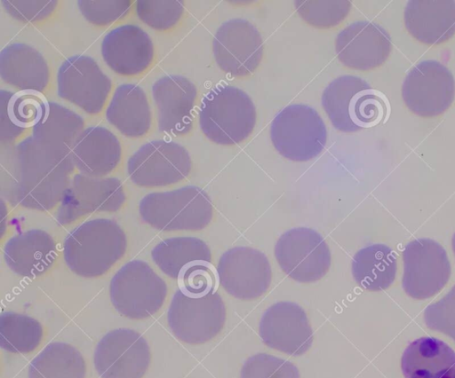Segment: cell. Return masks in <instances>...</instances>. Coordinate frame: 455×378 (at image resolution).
<instances>
[{
	"label": "cell",
	"mask_w": 455,
	"mask_h": 378,
	"mask_svg": "<svg viewBox=\"0 0 455 378\" xmlns=\"http://www.w3.org/2000/svg\"><path fill=\"white\" fill-rule=\"evenodd\" d=\"M74 169L71 154L55 151L28 137L3 162L2 189L12 204L47 211L60 203Z\"/></svg>",
	"instance_id": "6da1fadb"
},
{
	"label": "cell",
	"mask_w": 455,
	"mask_h": 378,
	"mask_svg": "<svg viewBox=\"0 0 455 378\" xmlns=\"http://www.w3.org/2000/svg\"><path fill=\"white\" fill-rule=\"evenodd\" d=\"M126 235L113 219L96 218L76 227L65 239L64 259L68 268L84 278L108 272L124 255Z\"/></svg>",
	"instance_id": "7a4b0ae2"
},
{
	"label": "cell",
	"mask_w": 455,
	"mask_h": 378,
	"mask_svg": "<svg viewBox=\"0 0 455 378\" xmlns=\"http://www.w3.org/2000/svg\"><path fill=\"white\" fill-rule=\"evenodd\" d=\"M322 106L333 127L345 133L379 124L388 110L385 96L355 75L333 80L323 92Z\"/></svg>",
	"instance_id": "3957f363"
},
{
	"label": "cell",
	"mask_w": 455,
	"mask_h": 378,
	"mask_svg": "<svg viewBox=\"0 0 455 378\" xmlns=\"http://www.w3.org/2000/svg\"><path fill=\"white\" fill-rule=\"evenodd\" d=\"M256 123V109L243 90L217 85L202 100L199 125L205 137L215 144L233 146L244 141Z\"/></svg>",
	"instance_id": "277c9868"
},
{
	"label": "cell",
	"mask_w": 455,
	"mask_h": 378,
	"mask_svg": "<svg viewBox=\"0 0 455 378\" xmlns=\"http://www.w3.org/2000/svg\"><path fill=\"white\" fill-rule=\"evenodd\" d=\"M139 211L144 223L164 232L200 231L213 217L209 195L196 185L148 193L140 200Z\"/></svg>",
	"instance_id": "5b68a950"
},
{
	"label": "cell",
	"mask_w": 455,
	"mask_h": 378,
	"mask_svg": "<svg viewBox=\"0 0 455 378\" xmlns=\"http://www.w3.org/2000/svg\"><path fill=\"white\" fill-rule=\"evenodd\" d=\"M109 295L113 306L122 316L143 319L154 315L163 306L167 286L148 264L132 260L113 276Z\"/></svg>",
	"instance_id": "8992f818"
},
{
	"label": "cell",
	"mask_w": 455,
	"mask_h": 378,
	"mask_svg": "<svg viewBox=\"0 0 455 378\" xmlns=\"http://www.w3.org/2000/svg\"><path fill=\"white\" fill-rule=\"evenodd\" d=\"M275 150L292 161H307L323 150L326 126L316 110L307 105H290L281 110L270 125Z\"/></svg>",
	"instance_id": "52a82bcc"
},
{
	"label": "cell",
	"mask_w": 455,
	"mask_h": 378,
	"mask_svg": "<svg viewBox=\"0 0 455 378\" xmlns=\"http://www.w3.org/2000/svg\"><path fill=\"white\" fill-rule=\"evenodd\" d=\"M226 317L225 303L219 293L193 296L178 289L168 309L167 322L176 338L197 345L217 336Z\"/></svg>",
	"instance_id": "ba28073f"
},
{
	"label": "cell",
	"mask_w": 455,
	"mask_h": 378,
	"mask_svg": "<svg viewBox=\"0 0 455 378\" xmlns=\"http://www.w3.org/2000/svg\"><path fill=\"white\" fill-rule=\"evenodd\" d=\"M274 251L282 271L298 282H315L331 268L328 244L319 232L310 228L288 230L277 240Z\"/></svg>",
	"instance_id": "9c48e42d"
},
{
	"label": "cell",
	"mask_w": 455,
	"mask_h": 378,
	"mask_svg": "<svg viewBox=\"0 0 455 378\" xmlns=\"http://www.w3.org/2000/svg\"><path fill=\"white\" fill-rule=\"evenodd\" d=\"M402 287L410 297L425 300L438 294L450 280L446 250L432 239L410 241L403 251Z\"/></svg>",
	"instance_id": "30bf717a"
},
{
	"label": "cell",
	"mask_w": 455,
	"mask_h": 378,
	"mask_svg": "<svg viewBox=\"0 0 455 378\" xmlns=\"http://www.w3.org/2000/svg\"><path fill=\"white\" fill-rule=\"evenodd\" d=\"M191 168L187 149L177 142L164 139L146 143L127 162L130 179L148 188L176 184L188 176Z\"/></svg>",
	"instance_id": "8fae6325"
},
{
	"label": "cell",
	"mask_w": 455,
	"mask_h": 378,
	"mask_svg": "<svg viewBox=\"0 0 455 378\" xmlns=\"http://www.w3.org/2000/svg\"><path fill=\"white\" fill-rule=\"evenodd\" d=\"M454 97V77L436 60L419 62L403 82V100L410 111L420 117L441 115L451 106Z\"/></svg>",
	"instance_id": "7c38bea8"
},
{
	"label": "cell",
	"mask_w": 455,
	"mask_h": 378,
	"mask_svg": "<svg viewBox=\"0 0 455 378\" xmlns=\"http://www.w3.org/2000/svg\"><path fill=\"white\" fill-rule=\"evenodd\" d=\"M125 201L121 181L116 177H96L82 173L74 176L65 191L56 218L68 225L90 214L116 212Z\"/></svg>",
	"instance_id": "4fadbf2b"
},
{
	"label": "cell",
	"mask_w": 455,
	"mask_h": 378,
	"mask_svg": "<svg viewBox=\"0 0 455 378\" xmlns=\"http://www.w3.org/2000/svg\"><path fill=\"white\" fill-rule=\"evenodd\" d=\"M216 271L219 283L227 293L244 301L263 295L272 281L267 256L251 247H235L225 251Z\"/></svg>",
	"instance_id": "5bb4252c"
},
{
	"label": "cell",
	"mask_w": 455,
	"mask_h": 378,
	"mask_svg": "<svg viewBox=\"0 0 455 378\" xmlns=\"http://www.w3.org/2000/svg\"><path fill=\"white\" fill-rule=\"evenodd\" d=\"M151 352L137 331L117 328L98 343L94 366L100 378H142L149 367Z\"/></svg>",
	"instance_id": "9a60e30c"
},
{
	"label": "cell",
	"mask_w": 455,
	"mask_h": 378,
	"mask_svg": "<svg viewBox=\"0 0 455 378\" xmlns=\"http://www.w3.org/2000/svg\"><path fill=\"white\" fill-rule=\"evenodd\" d=\"M212 51L225 73L244 77L255 71L263 57V41L256 27L244 19L224 22L217 30Z\"/></svg>",
	"instance_id": "2e32d148"
},
{
	"label": "cell",
	"mask_w": 455,
	"mask_h": 378,
	"mask_svg": "<svg viewBox=\"0 0 455 378\" xmlns=\"http://www.w3.org/2000/svg\"><path fill=\"white\" fill-rule=\"evenodd\" d=\"M111 87L109 77L89 56H72L61 64L58 71L59 96L90 114L102 110Z\"/></svg>",
	"instance_id": "e0dca14e"
},
{
	"label": "cell",
	"mask_w": 455,
	"mask_h": 378,
	"mask_svg": "<svg viewBox=\"0 0 455 378\" xmlns=\"http://www.w3.org/2000/svg\"><path fill=\"white\" fill-rule=\"evenodd\" d=\"M259 335L265 345L290 356L305 354L314 339L305 311L286 301L275 303L263 312Z\"/></svg>",
	"instance_id": "ac0fdd59"
},
{
	"label": "cell",
	"mask_w": 455,
	"mask_h": 378,
	"mask_svg": "<svg viewBox=\"0 0 455 378\" xmlns=\"http://www.w3.org/2000/svg\"><path fill=\"white\" fill-rule=\"evenodd\" d=\"M335 51L345 67L368 71L386 62L392 51V43L381 26L371 21H356L339 33Z\"/></svg>",
	"instance_id": "d6986e66"
},
{
	"label": "cell",
	"mask_w": 455,
	"mask_h": 378,
	"mask_svg": "<svg viewBox=\"0 0 455 378\" xmlns=\"http://www.w3.org/2000/svg\"><path fill=\"white\" fill-rule=\"evenodd\" d=\"M196 94V85L182 75H165L153 84L160 131L183 136L191 130Z\"/></svg>",
	"instance_id": "ffe728a7"
},
{
	"label": "cell",
	"mask_w": 455,
	"mask_h": 378,
	"mask_svg": "<svg viewBox=\"0 0 455 378\" xmlns=\"http://www.w3.org/2000/svg\"><path fill=\"white\" fill-rule=\"evenodd\" d=\"M104 62L115 73L131 76L144 72L152 63L154 45L150 36L133 24L117 27L101 43Z\"/></svg>",
	"instance_id": "44dd1931"
},
{
	"label": "cell",
	"mask_w": 455,
	"mask_h": 378,
	"mask_svg": "<svg viewBox=\"0 0 455 378\" xmlns=\"http://www.w3.org/2000/svg\"><path fill=\"white\" fill-rule=\"evenodd\" d=\"M57 256L53 238L46 232L31 229L10 238L4 247L6 265L16 274L36 278L44 273Z\"/></svg>",
	"instance_id": "7402d4cb"
},
{
	"label": "cell",
	"mask_w": 455,
	"mask_h": 378,
	"mask_svg": "<svg viewBox=\"0 0 455 378\" xmlns=\"http://www.w3.org/2000/svg\"><path fill=\"white\" fill-rule=\"evenodd\" d=\"M410 35L425 44H440L455 35V1L412 0L403 12Z\"/></svg>",
	"instance_id": "603a6c76"
},
{
	"label": "cell",
	"mask_w": 455,
	"mask_h": 378,
	"mask_svg": "<svg viewBox=\"0 0 455 378\" xmlns=\"http://www.w3.org/2000/svg\"><path fill=\"white\" fill-rule=\"evenodd\" d=\"M75 167L84 175L104 177L118 165L122 147L110 130L100 126L84 130L72 150Z\"/></svg>",
	"instance_id": "cb8c5ba5"
},
{
	"label": "cell",
	"mask_w": 455,
	"mask_h": 378,
	"mask_svg": "<svg viewBox=\"0 0 455 378\" xmlns=\"http://www.w3.org/2000/svg\"><path fill=\"white\" fill-rule=\"evenodd\" d=\"M0 76L4 83L20 91L42 92L49 83L50 70L37 50L15 43L0 52Z\"/></svg>",
	"instance_id": "d4e9b609"
},
{
	"label": "cell",
	"mask_w": 455,
	"mask_h": 378,
	"mask_svg": "<svg viewBox=\"0 0 455 378\" xmlns=\"http://www.w3.org/2000/svg\"><path fill=\"white\" fill-rule=\"evenodd\" d=\"M401 367L405 378H455V351L440 339L420 337L403 350Z\"/></svg>",
	"instance_id": "484cf974"
},
{
	"label": "cell",
	"mask_w": 455,
	"mask_h": 378,
	"mask_svg": "<svg viewBox=\"0 0 455 378\" xmlns=\"http://www.w3.org/2000/svg\"><path fill=\"white\" fill-rule=\"evenodd\" d=\"M108 122L124 136L140 138L151 126V110L145 91L137 84L119 85L106 111Z\"/></svg>",
	"instance_id": "4316f807"
},
{
	"label": "cell",
	"mask_w": 455,
	"mask_h": 378,
	"mask_svg": "<svg viewBox=\"0 0 455 378\" xmlns=\"http://www.w3.org/2000/svg\"><path fill=\"white\" fill-rule=\"evenodd\" d=\"M397 259L387 245L375 243L359 249L353 256L351 272L363 289L378 292L388 288L395 281Z\"/></svg>",
	"instance_id": "83f0119b"
},
{
	"label": "cell",
	"mask_w": 455,
	"mask_h": 378,
	"mask_svg": "<svg viewBox=\"0 0 455 378\" xmlns=\"http://www.w3.org/2000/svg\"><path fill=\"white\" fill-rule=\"evenodd\" d=\"M84 127V119L78 114L50 101L43 116L32 128V137L55 151L71 154Z\"/></svg>",
	"instance_id": "f1b7e54d"
},
{
	"label": "cell",
	"mask_w": 455,
	"mask_h": 378,
	"mask_svg": "<svg viewBox=\"0 0 455 378\" xmlns=\"http://www.w3.org/2000/svg\"><path fill=\"white\" fill-rule=\"evenodd\" d=\"M151 256L154 263L168 277L178 280L188 268L197 264H211L208 245L196 237H172L156 244Z\"/></svg>",
	"instance_id": "f546056e"
},
{
	"label": "cell",
	"mask_w": 455,
	"mask_h": 378,
	"mask_svg": "<svg viewBox=\"0 0 455 378\" xmlns=\"http://www.w3.org/2000/svg\"><path fill=\"white\" fill-rule=\"evenodd\" d=\"M82 354L72 345L55 342L48 344L31 361L28 378H85Z\"/></svg>",
	"instance_id": "4dcf8cb0"
},
{
	"label": "cell",
	"mask_w": 455,
	"mask_h": 378,
	"mask_svg": "<svg viewBox=\"0 0 455 378\" xmlns=\"http://www.w3.org/2000/svg\"><path fill=\"white\" fill-rule=\"evenodd\" d=\"M43 338L41 324L25 314L12 311L0 316V347L12 353H28Z\"/></svg>",
	"instance_id": "1f68e13d"
},
{
	"label": "cell",
	"mask_w": 455,
	"mask_h": 378,
	"mask_svg": "<svg viewBox=\"0 0 455 378\" xmlns=\"http://www.w3.org/2000/svg\"><path fill=\"white\" fill-rule=\"evenodd\" d=\"M300 18L318 28H329L339 24L350 12L349 1H295Z\"/></svg>",
	"instance_id": "d6a6232c"
},
{
	"label": "cell",
	"mask_w": 455,
	"mask_h": 378,
	"mask_svg": "<svg viewBox=\"0 0 455 378\" xmlns=\"http://www.w3.org/2000/svg\"><path fill=\"white\" fill-rule=\"evenodd\" d=\"M136 12L141 21L151 28L164 31L173 28L184 12L182 1L140 0L136 3Z\"/></svg>",
	"instance_id": "836d02e7"
},
{
	"label": "cell",
	"mask_w": 455,
	"mask_h": 378,
	"mask_svg": "<svg viewBox=\"0 0 455 378\" xmlns=\"http://www.w3.org/2000/svg\"><path fill=\"white\" fill-rule=\"evenodd\" d=\"M240 378H300L297 366L276 356L258 353L243 363Z\"/></svg>",
	"instance_id": "e575fe53"
},
{
	"label": "cell",
	"mask_w": 455,
	"mask_h": 378,
	"mask_svg": "<svg viewBox=\"0 0 455 378\" xmlns=\"http://www.w3.org/2000/svg\"><path fill=\"white\" fill-rule=\"evenodd\" d=\"M47 99L36 91L12 92L10 98V112L13 122L23 130L34 127L43 116Z\"/></svg>",
	"instance_id": "d590c367"
},
{
	"label": "cell",
	"mask_w": 455,
	"mask_h": 378,
	"mask_svg": "<svg viewBox=\"0 0 455 378\" xmlns=\"http://www.w3.org/2000/svg\"><path fill=\"white\" fill-rule=\"evenodd\" d=\"M423 319L429 329L444 334L455 342V285L440 300L427 306Z\"/></svg>",
	"instance_id": "8d00e7d4"
},
{
	"label": "cell",
	"mask_w": 455,
	"mask_h": 378,
	"mask_svg": "<svg viewBox=\"0 0 455 378\" xmlns=\"http://www.w3.org/2000/svg\"><path fill=\"white\" fill-rule=\"evenodd\" d=\"M179 289L187 295L203 296L217 292L218 275L212 264H197L184 271L179 277Z\"/></svg>",
	"instance_id": "74e56055"
},
{
	"label": "cell",
	"mask_w": 455,
	"mask_h": 378,
	"mask_svg": "<svg viewBox=\"0 0 455 378\" xmlns=\"http://www.w3.org/2000/svg\"><path fill=\"white\" fill-rule=\"evenodd\" d=\"M77 5L83 16L92 24L107 26L124 18L131 10L130 0H79Z\"/></svg>",
	"instance_id": "f35d334b"
},
{
	"label": "cell",
	"mask_w": 455,
	"mask_h": 378,
	"mask_svg": "<svg viewBox=\"0 0 455 378\" xmlns=\"http://www.w3.org/2000/svg\"><path fill=\"white\" fill-rule=\"evenodd\" d=\"M3 7L12 18L22 22H36L48 18L57 7V1L2 0Z\"/></svg>",
	"instance_id": "ab89813d"
},
{
	"label": "cell",
	"mask_w": 455,
	"mask_h": 378,
	"mask_svg": "<svg viewBox=\"0 0 455 378\" xmlns=\"http://www.w3.org/2000/svg\"><path fill=\"white\" fill-rule=\"evenodd\" d=\"M12 92L0 91V141L10 143L23 133L25 130L19 127L12 120L10 112V98Z\"/></svg>",
	"instance_id": "60d3db41"
},
{
	"label": "cell",
	"mask_w": 455,
	"mask_h": 378,
	"mask_svg": "<svg viewBox=\"0 0 455 378\" xmlns=\"http://www.w3.org/2000/svg\"><path fill=\"white\" fill-rule=\"evenodd\" d=\"M451 248H452V251L455 256V232L453 233L452 238H451Z\"/></svg>",
	"instance_id": "b9f144b4"
}]
</instances>
